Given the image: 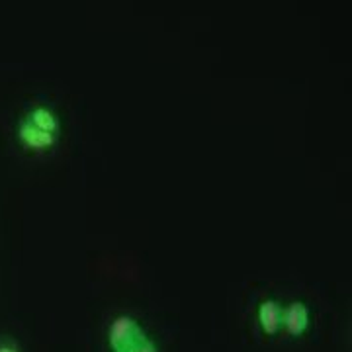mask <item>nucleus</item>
<instances>
[{"label": "nucleus", "instance_id": "1", "mask_svg": "<svg viewBox=\"0 0 352 352\" xmlns=\"http://www.w3.org/2000/svg\"><path fill=\"white\" fill-rule=\"evenodd\" d=\"M108 342L113 352H159L157 342L145 333L138 319L126 314L113 317L108 329Z\"/></svg>", "mask_w": 352, "mask_h": 352}, {"label": "nucleus", "instance_id": "2", "mask_svg": "<svg viewBox=\"0 0 352 352\" xmlns=\"http://www.w3.org/2000/svg\"><path fill=\"white\" fill-rule=\"evenodd\" d=\"M282 327L289 335L300 337L309 327V307L303 302H292L282 309Z\"/></svg>", "mask_w": 352, "mask_h": 352}, {"label": "nucleus", "instance_id": "3", "mask_svg": "<svg viewBox=\"0 0 352 352\" xmlns=\"http://www.w3.org/2000/svg\"><path fill=\"white\" fill-rule=\"evenodd\" d=\"M18 138L24 143L25 147L30 149H47L55 143L57 135L50 133V131H43L38 126H34L28 118H22L20 124H18Z\"/></svg>", "mask_w": 352, "mask_h": 352}, {"label": "nucleus", "instance_id": "4", "mask_svg": "<svg viewBox=\"0 0 352 352\" xmlns=\"http://www.w3.org/2000/svg\"><path fill=\"white\" fill-rule=\"evenodd\" d=\"M282 305L278 300H264L258 305V323L263 327L264 333L268 335H276L282 327Z\"/></svg>", "mask_w": 352, "mask_h": 352}, {"label": "nucleus", "instance_id": "5", "mask_svg": "<svg viewBox=\"0 0 352 352\" xmlns=\"http://www.w3.org/2000/svg\"><path fill=\"white\" fill-rule=\"evenodd\" d=\"M34 126H38L39 129H43V131H50V133H55L57 135V131H59V120H57V116L51 112L50 108H43V106H38V108H34L32 112L25 116Z\"/></svg>", "mask_w": 352, "mask_h": 352}, {"label": "nucleus", "instance_id": "6", "mask_svg": "<svg viewBox=\"0 0 352 352\" xmlns=\"http://www.w3.org/2000/svg\"><path fill=\"white\" fill-rule=\"evenodd\" d=\"M0 352H18L12 342H0Z\"/></svg>", "mask_w": 352, "mask_h": 352}]
</instances>
